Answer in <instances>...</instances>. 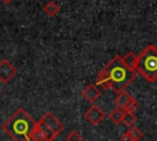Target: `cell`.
I'll list each match as a JSON object with an SVG mask.
<instances>
[{
	"instance_id": "obj_1",
	"label": "cell",
	"mask_w": 157,
	"mask_h": 141,
	"mask_svg": "<svg viewBox=\"0 0 157 141\" xmlns=\"http://www.w3.org/2000/svg\"><path fill=\"white\" fill-rule=\"evenodd\" d=\"M136 70L128 69L123 61L121 56H114L104 69H102L96 78V86L104 90H113V92L119 93L126 88L136 77Z\"/></svg>"
},
{
	"instance_id": "obj_2",
	"label": "cell",
	"mask_w": 157,
	"mask_h": 141,
	"mask_svg": "<svg viewBox=\"0 0 157 141\" xmlns=\"http://www.w3.org/2000/svg\"><path fill=\"white\" fill-rule=\"evenodd\" d=\"M36 128V121L22 108H18L4 124L2 130L13 141H32V132Z\"/></svg>"
},
{
	"instance_id": "obj_3",
	"label": "cell",
	"mask_w": 157,
	"mask_h": 141,
	"mask_svg": "<svg viewBox=\"0 0 157 141\" xmlns=\"http://www.w3.org/2000/svg\"><path fill=\"white\" fill-rule=\"evenodd\" d=\"M136 72H139L147 82L157 81V47L148 44L136 56Z\"/></svg>"
},
{
	"instance_id": "obj_4",
	"label": "cell",
	"mask_w": 157,
	"mask_h": 141,
	"mask_svg": "<svg viewBox=\"0 0 157 141\" xmlns=\"http://www.w3.org/2000/svg\"><path fill=\"white\" fill-rule=\"evenodd\" d=\"M17 70L16 67L6 59L0 61V82L2 83H7L15 75H16Z\"/></svg>"
},
{
	"instance_id": "obj_5",
	"label": "cell",
	"mask_w": 157,
	"mask_h": 141,
	"mask_svg": "<svg viewBox=\"0 0 157 141\" xmlns=\"http://www.w3.org/2000/svg\"><path fill=\"white\" fill-rule=\"evenodd\" d=\"M105 118L104 112L97 107V105H91L86 112H85V119L91 124V125H98L103 119Z\"/></svg>"
},
{
	"instance_id": "obj_6",
	"label": "cell",
	"mask_w": 157,
	"mask_h": 141,
	"mask_svg": "<svg viewBox=\"0 0 157 141\" xmlns=\"http://www.w3.org/2000/svg\"><path fill=\"white\" fill-rule=\"evenodd\" d=\"M40 119H42V120L47 124V126H48L54 134H56V135H59V134L64 130V124H63L60 120H58V118L54 116L50 112H47Z\"/></svg>"
},
{
	"instance_id": "obj_7",
	"label": "cell",
	"mask_w": 157,
	"mask_h": 141,
	"mask_svg": "<svg viewBox=\"0 0 157 141\" xmlns=\"http://www.w3.org/2000/svg\"><path fill=\"white\" fill-rule=\"evenodd\" d=\"M81 96H82L83 99L87 101L88 103H93V102H96V101L101 97V90H99L96 85L91 83V85H87V86L82 90Z\"/></svg>"
},
{
	"instance_id": "obj_8",
	"label": "cell",
	"mask_w": 157,
	"mask_h": 141,
	"mask_svg": "<svg viewBox=\"0 0 157 141\" xmlns=\"http://www.w3.org/2000/svg\"><path fill=\"white\" fill-rule=\"evenodd\" d=\"M131 99H132V96H131L129 92L121 91V92L117 93V97H115V101H114V102H115V105H117L118 108H120V109L124 110Z\"/></svg>"
},
{
	"instance_id": "obj_9",
	"label": "cell",
	"mask_w": 157,
	"mask_h": 141,
	"mask_svg": "<svg viewBox=\"0 0 157 141\" xmlns=\"http://www.w3.org/2000/svg\"><path fill=\"white\" fill-rule=\"evenodd\" d=\"M36 128H37V129H38V130H39V131L48 139V141H53V140L58 136L56 134H54V132L47 126V124H45L42 119H39L38 121H36Z\"/></svg>"
},
{
	"instance_id": "obj_10",
	"label": "cell",
	"mask_w": 157,
	"mask_h": 141,
	"mask_svg": "<svg viewBox=\"0 0 157 141\" xmlns=\"http://www.w3.org/2000/svg\"><path fill=\"white\" fill-rule=\"evenodd\" d=\"M43 10H44V12H45L49 17H54V16L58 15L60 7H59V5H58L54 0H50V1H48V2L44 5Z\"/></svg>"
},
{
	"instance_id": "obj_11",
	"label": "cell",
	"mask_w": 157,
	"mask_h": 141,
	"mask_svg": "<svg viewBox=\"0 0 157 141\" xmlns=\"http://www.w3.org/2000/svg\"><path fill=\"white\" fill-rule=\"evenodd\" d=\"M124 110L123 109H120V108H114L110 113H109V115H108V118H109V120L113 123V124H120V123H123V116H124Z\"/></svg>"
},
{
	"instance_id": "obj_12",
	"label": "cell",
	"mask_w": 157,
	"mask_h": 141,
	"mask_svg": "<svg viewBox=\"0 0 157 141\" xmlns=\"http://www.w3.org/2000/svg\"><path fill=\"white\" fill-rule=\"evenodd\" d=\"M121 61H123V64H124L128 69L135 70V67H136V56H135L131 51H129V53H126L124 56H121Z\"/></svg>"
},
{
	"instance_id": "obj_13",
	"label": "cell",
	"mask_w": 157,
	"mask_h": 141,
	"mask_svg": "<svg viewBox=\"0 0 157 141\" xmlns=\"http://www.w3.org/2000/svg\"><path fill=\"white\" fill-rule=\"evenodd\" d=\"M126 132H128V135L131 137V140L132 141H140L141 139H142V131L139 129V128H136V126H130L128 130H126Z\"/></svg>"
},
{
	"instance_id": "obj_14",
	"label": "cell",
	"mask_w": 157,
	"mask_h": 141,
	"mask_svg": "<svg viewBox=\"0 0 157 141\" xmlns=\"http://www.w3.org/2000/svg\"><path fill=\"white\" fill-rule=\"evenodd\" d=\"M136 121V116L134 113H130V112H125L124 113V116H123V123L126 125V126H132L134 123Z\"/></svg>"
},
{
	"instance_id": "obj_15",
	"label": "cell",
	"mask_w": 157,
	"mask_h": 141,
	"mask_svg": "<svg viewBox=\"0 0 157 141\" xmlns=\"http://www.w3.org/2000/svg\"><path fill=\"white\" fill-rule=\"evenodd\" d=\"M66 141H82V136L77 130H72L66 135Z\"/></svg>"
},
{
	"instance_id": "obj_16",
	"label": "cell",
	"mask_w": 157,
	"mask_h": 141,
	"mask_svg": "<svg viewBox=\"0 0 157 141\" xmlns=\"http://www.w3.org/2000/svg\"><path fill=\"white\" fill-rule=\"evenodd\" d=\"M139 109V103H137V101L136 99H131L130 102H129V104L126 105V108L124 109V112H130V113H134V112H136Z\"/></svg>"
},
{
	"instance_id": "obj_17",
	"label": "cell",
	"mask_w": 157,
	"mask_h": 141,
	"mask_svg": "<svg viewBox=\"0 0 157 141\" xmlns=\"http://www.w3.org/2000/svg\"><path fill=\"white\" fill-rule=\"evenodd\" d=\"M120 141H132L131 137L128 135V132H124L121 136H120Z\"/></svg>"
},
{
	"instance_id": "obj_18",
	"label": "cell",
	"mask_w": 157,
	"mask_h": 141,
	"mask_svg": "<svg viewBox=\"0 0 157 141\" xmlns=\"http://www.w3.org/2000/svg\"><path fill=\"white\" fill-rule=\"evenodd\" d=\"M4 4H10V2H12V0H1Z\"/></svg>"
}]
</instances>
